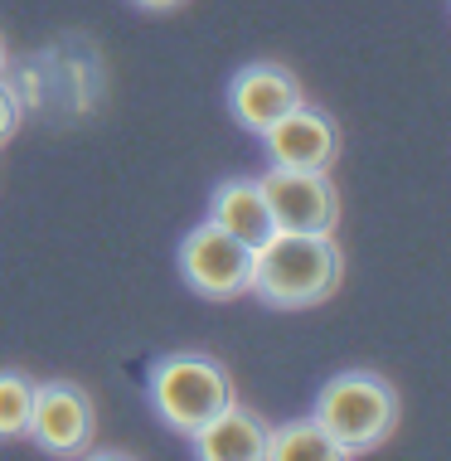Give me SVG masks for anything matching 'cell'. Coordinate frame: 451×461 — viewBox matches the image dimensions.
<instances>
[{"label":"cell","instance_id":"1","mask_svg":"<svg viewBox=\"0 0 451 461\" xmlns=\"http://www.w3.org/2000/svg\"><path fill=\"white\" fill-rule=\"evenodd\" d=\"M345 258L335 248L330 233H292V229H272L267 239L253 248V286L267 306L296 311V306H316L340 286Z\"/></svg>","mask_w":451,"mask_h":461},{"label":"cell","instance_id":"2","mask_svg":"<svg viewBox=\"0 0 451 461\" xmlns=\"http://www.w3.org/2000/svg\"><path fill=\"white\" fill-rule=\"evenodd\" d=\"M311 418L330 432L335 447H340L345 456H359V452H374V447L393 432L398 393H393V384H388V379H379V374L345 369V374H335V379L320 389L316 413H311Z\"/></svg>","mask_w":451,"mask_h":461},{"label":"cell","instance_id":"3","mask_svg":"<svg viewBox=\"0 0 451 461\" xmlns=\"http://www.w3.org/2000/svg\"><path fill=\"white\" fill-rule=\"evenodd\" d=\"M146 398L156 408V418L166 422L170 432H185L194 438L219 408L233 403V379L219 359L204 355H166L150 365L146 379Z\"/></svg>","mask_w":451,"mask_h":461},{"label":"cell","instance_id":"4","mask_svg":"<svg viewBox=\"0 0 451 461\" xmlns=\"http://www.w3.org/2000/svg\"><path fill=\"white\" fill-rule=\"evenodd\" d=\"M180 272L209 302H233L253 286V243L233 239L229 229H219L214 219H204L199 229L185 233L180 243Z\"/></svg>","mask_w":451,"mask_h":461},{"label":"cell","instance_id":"5","mask_svg":"<svg viewBox=\"0 0 451 461\" xmlns=\"http://www.w3.org/2000/svg\"><path fill=\"white\" fill-rule=\"evenodd\" d=\"M262 194H267L272 223L292 233H335L340 223V199L325 170H296V166H272L257 176Z\"/></svg>","mask_w":451,"mask_h":461},{"label":"cell","instance_id":"6","mask_svg":"<svg viewBox=\"0 0 451 461\" xmlns=\"http://www.w3.org/2000/svg\"><path fill=\"white\" fill-rule=\"evenodd\" d=\"M93 432H97L93 398H87L78 384H64V379L34 384L24 438H34L49 456H73V452H87V447H93Z\"/></svg>","mask_w":451,"mask_h":461},{"label":"cell","instance_id":"7","mask_svg":"<svg viewBox=\"0 0 451 461\" xmlns=\"http://www.w3.org/2000/svg\"><path fill=\"white\" fill-rule=\"evenodd\" d=\"M262 146H267L272 166H296V170H330L335 160V122L325 112L296 103L292 112H282L267 131H262Z\"/></svg>","mask_w":451,"mask_h":461},{"label":"cell","instance_id":"8","mask_svg":"<svg viewBox=\"0 0 451 461\" xmlns=\"http://www.w3.org/2000/svg\"><path fill=\"white\" fill-rule=\"evenodd\" d=\"M301 103V83L286 73L282 64H248L233 73L229 83V112L238 127L248 131H267L282 112H292Z\"/></svg>","mask_w":451,"mask_h":461},{"label":"cell","instance_id":"9","mask_svg":"<svg viewBox=\"0 0 451 461\" xmlns=\"http://www.w3.org/2000/svg\"><path fill=\"white\" fill-rule=\"evenodd\" d=\"M267 432H272L267 422L233 398V403L219 408L190 442L204 461H262L267 456Z\"/></svg>","mask_w":451,"mask_h":461},{"label":"cell","instance_id":"10","mask_svg":"<svg viewBox=\"0 0 451 461\" xmlns=\"http://www.w3.org/2000/svg\"><path fill=\"white\" fill-rule=\"evenodd\" d=\"M209 219L219 223V229H229L233 239H243V243H262L277 223H272V209H267V194H262V185L257 180H248V176H233V180H223L214 199H209Z\"/></svg>","mask_w":451,"mask_h":461},{"label":"cell","instance_id":"11","mask_svg":"<svg viewBox=\"0 0 451 461\" xmlns=\"http://www.w3.org/2000/svg\"><path fill=\"white\" fill-rule=\"evenodd\" d=\"M267 456L272 461H340L345 452L316 418H296L267 432Z\"/></svg>","mask_w":451,"mask_h":461},{"label":"cell","instance_id":"12","mask_svg":"<svg viewBox=\"0 0 451 461\" xmlns=\"http://www.w3.org/2000/svg\"><path fill=\"white\" fill-rule=\"evenodd\" d=\"M30 403H34V379L20 369H0V438H24L30 428Z\"/></svg>","mask_w":451,"mask_h":461},{"label":"cell","instance_id":"13","mask_svg":"<svg viewBox=\"0 0 451 461\" xmlns=\"http://www.w3.org/2000/svg\"><path fill=\"white\" fill-rule=\"evenodd\" d=\"M15 131H20V93L0 78V146H5Z\"/></svg>","mask_w":451,"mask_h":461},{"label":"cell","instance_id":"14","mask_svg":"<svg viewBox=\"0 0 451 461\" xmlns=\"http://www.w3.org/2000/svg\"><path fill=\"white\" fill-rule=\"evenodd\" d=\"M141 10H170V5H180V0H136Z\"/></svg>","mask_w":451,"mask_h":461},{"label":"cell","instance_id":"15","mask_svg":"<svg viewBox=\"0 0 451 461\" xmlns=\"http://www.w3.org/2000/svg\"><path fill=\"white\" fill-rule=\"evenodd\" d=\"M0 73H5V40H0Z\"/></svg>","mask_w":451,"mask_h":461}]
</instances>
